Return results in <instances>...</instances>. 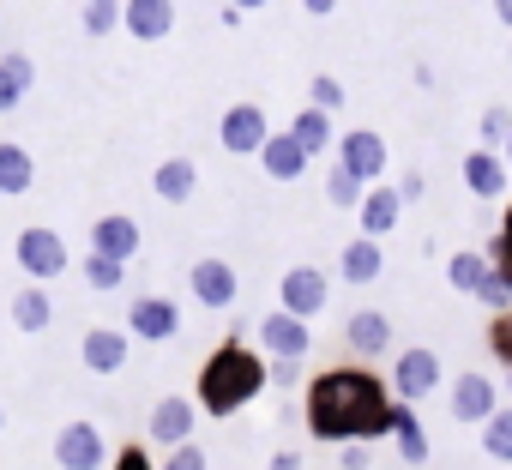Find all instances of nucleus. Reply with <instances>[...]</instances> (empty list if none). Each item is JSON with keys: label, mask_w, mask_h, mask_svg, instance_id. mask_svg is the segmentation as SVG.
<instances>
[{"label": "nucleus", "mask_w": 512, "mask_h": 470, "mask_svg": "<svg viewBox=\"0 0 512 470\" xmlns=\"http://www.w3.org/2000/svg\"><path fill=\"white\" fill-rule=\"evenodd\" d=\"M151 193H157L163 205H187V199L199 193V163H193V157H163V163L151 169Z\"/></svg>", "instance_id": "aec40b11"}, {"label": "nucleus", "mask_w": 512, "mask_h": 470, "mask_svg": "<svg viewBox=\"0 0 512 470\" xmlns=\"http://www.w3.org/2000/svg\"><path fill=\"white\" fill-rule=\"evenodd\" d=\"M19 272L31 278V284H55L67 266H73V254H67V242L49 229V223H31V229H19Z\"/></svg>", "instance_id": "7ed1b4c3"}, {"label": "nucleus", "mask_w": 512, "mask_h": 470, "mask_svg": "<svg viewBox=\"0 0 512 470\" xmlns=\"http://www.w3.org/2000/svg\"><path fill=\"white\" fill-rule=\"evenodd\" d=\"M139 248H145V229H139L127 211H109V217H97V223H91V254H103V260H121V266H127Z\"/></svg>", "instance_id": "4468645a"}, {"label": "nucleus", "mask_w": 512, "mask_h": 470, "mask_svg": "<svg viewBox=\"0 0 512 470\" xmlns=\"http://www.w3.org/2000/svg\"><path fill=\"white\" fill-rule=\"evenodd\" d=\"M482 452L494 464H512V404H500L488 422H482Z\"/></svg>", "instance_id": "c85d7f7f"}, {"label": "nucleus", "mask_w": 512, "mask_h": 470, "mask_svg": "<svg viewBox=\"0 0 512 470\" xmlns=\"http://www.w3.org/2000/svg\"><path fill=\"white\" fill-rule=\"evenodd\" d=\"M338 163L374 187V181L386 175V139H380L374 127H350V133H338Z\"/></svg>", "instance_id": "f8f14e48"}, {"label": "nucleus", "mask_w": 512, "mask_h": 470, "mask_svg": "<svg viewBox=\"0 0 512 470\" xmlns=\"http://www.w3.org/2000/svg\"><path fill=\"white\" fill-rule=\"evenodd\" d=\"M326 302H332V284H326V272H320V266H290V272L278 278V308H284V314L314 320Z\"/></svg>", "instance_id": "423d86ee"}, {"label": "nucleus", "mask_w": 512, "mask_h": 470, "mask_svg": "<svg viewBox=\"0 0 512 470\" xmlns=\"http://www.w3.org/2000/svg\"><path fill=\"white\" fill-rule=\"evenodd\" d=\"M476 302H482L488 314H506V308H512V284H506V278H500V272L488 266V278H482V290H476Z\"/></svg>", "instance_id": "c9c22d12"}, {"label": "nucleus", "mask_w": 512, "mask_h": 470, "mask_svg": "<svg viewBox=\"0 0 512 470\" xmlns=\"http://www.w3.org/2000/svg\"><path fill=\"white\" fill-rule=\"evenodd\" d=\"M272 470H302V452H272Z\"/></svg>", "instance_id": "c03bdc74"}, {"label": "nucleus", "mask_w": 512, "mask_h": 470, "mask_svg": "<svg viewBox=\"0 0 512 470\" xmlns=\"http://www.w3.org/2000/svg\"><path fill=\"white\" fill-rule=\"evenodd\" d=\"M506 392H512V368H506Z\"/></svg>", "instance_id": "09e8293b"}, {"label": "nucleus", "mask_w": 512, "mask_h": 470, "mask_svg": "<svg viewBox=\"0 0 512 470\" xmlns=\"http://www.w3.org/2000/svg\"><path fill=\"white\" fill-rule=\"evenodd\" d=\"M344 97H350V91L338 85V73H314V79H308V103H314V109L338 115V109H344Z\"/></svg>", "instance_id": "473e14b6"}, {"label": "nucleus", "mask_w": 512, "mask_h": 470, "mask_svg": "<svg viewBox=\"0 0 512 470\" xmlns=\"http://www.w3.org/2000/svg\"><path fill=\"white\" fill-rule=\"evenodd\" d=\"M266 386H272L266 356L253 350V344H241V338H223V344L199 362L193 404H199L205 416H235V410H247L253 398H260Z\"/></svg>", "instance_id": "f03ea898"}, {"label": "nucleus", "mask_w": 512, "mask_h": 470, "mask_svg": "<svg viewBox=\"0 0 512 470\" xmlns=\"http://www.w3.org/2000/svg\"><path fill=\"white\" fill-rule=\"evenodd\" d=\"M121 31L139 43H163L175 31V0H121Z\"/></svg>", "instance_id": "2eb2a0df"}, {"label": "nucleus", "mask_w": 512, "mask_h": 470, "mask_svg": "<svg viewBox=\"0 0 512 470\" xmlns=\"http://www.w3.org/2000/svg\"><path fill=\"white\" fill-rule=\"evenodd\" d=\"M145 434H151L157 446H181V440H193V398H157Z\"/></svg>", "instance_id": "5701e85b"}, {"label": "nucleus", "mask_w": 512, "mask_h": 470, "mask_svg": "<svg viewBox=\"0 0 512 470\" xmlns=\"http://www.w3.org/2000/svg\"><path fill=\"white\" fill-rule=\"evenodd\" d=\"M482 278H488V254H482V248H458V254L446 260V284H452L458 296H476Z\"/></svg>", "instance_id": "cd10ccee"}, {"label": "nucleus", "mask_w": 512, "mask_h": 470, "mask_svg": "<svg viewBox=\"0 0 512 470\" xmlns=\"http://www.w3.org/2000/svg\"><path fill=\"white\" fill-rule=\"evenodd\" d=\"M386 434H392V446H398L404 464H428V458H434L428 428L416 422V404H398V398H392V422H386Z\"/></svg>", "instance_id": "412c9836"}, {"label": "nucleus", "mask_w": 512, "mask_h": 470, "mask_svg": "<svg viewBox=\"0 0 512 470\" xmlns=\"http://www.w3.org/2000/svg\"><path fill=\"white\" fill-rule=\"evenodd\" d=\"M422 193H428V181H422V175H416V169H410V175H404V181H398V199H404V205H416V199H422Z\"/></svg>", "instance_id": "a19ab883"}, {"label": "nucleus", "mask_w": 512, "mask_h": 470, "mask_svg": "<svg viewBox=\"0 0 512 470\" xmlns=\"http://www.w3.org/2000/svg\"><path fill=\"white\" fill-rule=\"evenodd\" d=\"M187 284H193V302L199 308H235V296H241V272L229 266V260H193V272H187Z\"/></svg>", "instance_id": "1a4fd4ad"}, {"label": "nucleus", "mask_w": 512, "mask_h": 470, "mask_svg": "<svg viewBox=\"0 0 512 470\" xmlns=\"http://www.w3.org/2000/svg\"><path fill=\"white\" fill-rule=\"evenodd\" d=\"M302 13H314V19H332V13H338V0H302Z\"/></svg>", "instance_id": "37998d69"}, {"label": "nucleus", "mask_w": 512, "mask_h": 470, "mask_svg": "<svg viewBox=\"0 0 512 470\" xmlns=\"http://www.w3.org/2000/svg\"><path fill=\"white\" fill-rule=\"evenodd\" d=\"M266 139H272V121H266L260 103H229V109H223V121H217V145H223L229 157H260Z\"/></svg>", "instance_id": "39448f33"}, {"label": "nucleus", "mask_w": 512, "mask_h": 470, "mask_svg": "<svg viewBox=\"0 0 512 470\" xmlns=\"http://www.w3.org/2000/svg\"><path fill=\"white\" fill-rule=\"evenodd\" d=\"M308 350H314L308 320H296V314H284V308L260 320V356H266V362H308Z\"/></svg>", "instance_id": "0eeeda50"}, {"label": "nucleus", "mask_w": 512, "mask_h": 470, "mask_svg": "<svg viewBox=\"0 0 512 470\" xmlns=\"http://www.w3.org/2000/svg\"><path fill=\"white\" fill-rule=\"evenodd\" d=\"M266 374H272L278 386H290V380H302V362H266Z\"/></svg>", "instance_id": "79ce46f5"}, {"label": "nucleus", "mask_w": 512, "mask_h": 470, "mask_svg": "<svg viewBox=\"0 0 512 470\" xmlns=\"http://www.w3.org/2000/svg\"><path fill=\"white\" fill-rule=\"evenodd\" d=\"M115 470H157V464L145 458V446H121L115 452Z\"/></svg>", "instance_id": "ea45409f"}, {"label": "nucleus", "mask_w": 512, "mask_h": 470, "mask_svg": "<svg viewBox=\"0 0 512 470\" xmlns=\"http://www.w3.org/2000/svg\"><path fill=\"white\" fill-rule=\"evenodd\" d=\"M344 338H350V350H356L362 362H374V356H386V344H392V320H386L380 308H362V314L344 320Z\"/></svg>", "instance_id": "4be33fe9"}, {"label": "nucleus", "mask_w": 512, "mask_h": 470, "mask_svg": "<svg viewBox=\"0 0 512 470\" xmlns=\"http://www.w3.org/2000/svg\"><path fill=\"white\" fill-rule=\"evenodd\" d=\"M0 428H7V410H0Z\"/></svg>", "instance_id": "8fccbe9b"}, {"label": "nucleus", "mask_w": 512, "mask_h": 470, "mask_svg": "<svg viewBox=\"0 0 512 470\" xmlns=\"http://www.w3.org/2000/svg\"><path fill=\"white\" fill-rule=\"evenodd\" d=\"M398 217H404L398 187H368L362 205H356V223H362V235H374V242H386V235L398 229Z\"/></svg>", "instance_id": "6ab92c4d"}, {"label": "nucleus", "mask_w": 512, "mask_h": 470, "mask_svg": "<svg viewBox=\"0 0 512 470\" xmlns=\"http://www.w3.org/2000/svg\"><path fill=\"white\" fill-rule=\"evenodd\" d=\"M127 356H133V332H127V326H91V332L79 338V362H85L91 374H121Z\"/></svg>", "instance_id": "9b49d317"}, {"label": "nucleus", "mask_w": 512, "mask_h": 470, "mask_svg": "<svg viewBox=\"0 0 512 470\" xmlns=\"http://www.w3.org/2000/svg\"><path fill=\"white\" fill-rule=\"evenodd\" d=\"M163 470H211V464H205V452H199L193 440H181V446H169V458H163Z\"/></svg>", "instance_id": "4c0bfd02"}, {"label": "nucleus", "mask_w": 512, "mask_h": 470, "mask_svg": "<svg viewBox=\"0 0 512 470\" xmlns=\"http://www.w3.org/2000/svg\"><path fill=\"white\" fill-rule=\"evenodd\" d=\"M500 157H506V169H512V133H506V145H500Z\"/></svg>", "instance_id": "de8ad7c7"}, {"label": "nucleus", "mask_w": 512, "mask_h": 470, "mask_svg": "<svg viewBox=\"0 0 512 470\" xmlns=\"http://www.w3.org/2000/svg\"><path fill=\"white\" fill-rule=\"evenodd\" d=\"M446 404H452V416H458V422L482 428V422H488V416L500 410V380H488L482 368H470V374H458V380H452Z\"/></svg>", "instance_id": "6e6552de"}, {"label": "nucleus", "mask_w": 512, "mask_h": 470, "mask_svg": "<svg viewBox=\"0 0 512 470\" xmlns=\"http://www.w3.org/2000/svg\"><path fill=\"white\" fill-rule=\"evenodd\" d=\"M506 181H512V169H506V157H500V151H488V145L464 151V187H470L476 199H500V193H506Z\"/></svg>", "instance_id": "a211bd4d"}, {"label": "nucleus", "mask_w": 512, "mask_h": 470, "mask_svg": "<svg viewBox=\"0 0 512 470\" xmlns=\"http://www.w3.org/2000/svg\"><path fill=\"white\" fill-rule=\"evenodd\" d=\"M338 464H344V470H368V440H350V446H338Z\"/></svg>", "instance_id": "58836bf2"}, {"label": "nucleus", "mask_w": 512, "mask_h": 470, "mask_svg": "<svg viewBox=\"0 0 512 470\" xmlns=\"http://www.w3.org/2000/svg\"><path fill=\"white\" fill-rule=\"evenodd\" d=\"M488 350H494V362H500V368H512V308L488 320Z\"/></svg>", "instance_id": "e433bc0d"}, {"label": "nucleus", "mask_w": 512, "mask_h": 470, "mask_svg": "<svg viewBox=\"0 0 512 470\" xmlns=\"http://www.w3.org/2000/svg\"><path fill=\"white\" fill-rule=\"evenodd\" d=\"M37 187V157L13 139H0V199H19Z\"/></svg>", "instance_id": "b1692460"}, {"label": "nucleus", "mask_w": 512, "mask_h": 470, "mask_svg": "<svg viewBox=\"0 0 512 470\" xmlns=\"http://www.w3.org/2000/svg\"><path fill=\"white\" fill-rule=\"evenodd\" d=\"M488 7H494V19H500V25L512 31V0H488Z\"/></svg>", "instance_id": "a18cd8bd"}, {"label": "nucleus", "mask_w": 512, "mask_h": 470, "mask_svg": "<svg viewBox=\"0 0 512 470\" xmlns=\"http://www.w3.org/2000/svg\"><path fill=\"white\" fill-rule=\"evenodd\" d=\"M338 278L344 284H380L386 278V242H374V235H350L344 254H338Z\"/></svg>", "instance_id": "dca6fc26"}, {"label": "nucleus", "mask_w": 512, "mask_h": 470, "mask_svg": "<svg viewBox=\"0 0 512 470\" xmlns=\"http://www.w3.org/2000/svg\"><path fill=\"white\" fill-rule=\"evenodd\" d=\"M37 85V67L31 55H0V115H13L25 103V91Z\"/></svg>", "instance_id": "a878e982"}, {"label": "nucleus", "mask_w": 512, "mask_h": 470, "mask_svg": "<svg viewBox=\"0 0 512 470\" xmlns=\"http://www.w3.org/2000/svg\"><path fill=\"white\" fill-rule=\"evenodd\" d=\"M229 7H241V13H260V7H272V0H229Z\"/></svg>", "instance_id": "49530a36"}, {"label": "nucleus", "mask_w": 512, "mask_h": 470, "mask_svg": "<svg viewBox=\"0 0 512 470\" xmlns=\"http://www.w3.org/2000/svg\"><path fill=\"white\" fill-rule=\"evenodd\" d=\"M476 133H482V145H488V151H500V145H506V133H512V115H506L500 103H488V109H482V121H476Z\"/></svg>", "instance_id": "f704fd0d"}, {"label": "nucleus", "mask_w": 512, "mask_h": 470, "mask_svg": "<svg viewBox=\"0 0 512 470\" xmlns=\"http://www.w3.org/2000/svg\"><path fill=\"white\" fill-rule=\"evenodd\" d=\"M85 284H91V290H121V284H127V266H121V260L91 254V260H85Z\"/></svg>", "instance_id": "72a5a7b5"}, {"label": "nucleus", "mask_w": 512, "mask_h": 470, "mask_svg": "<svg viewBox=\"0 0 512 470\" xmlns=\"http://www.w3.org/2000/svg\"><path fill=\"white\" fill-rule=\"evenodd\" d=\"M308 163H314V157L296 145V133H290V127H284V133H272V139L260 145V169H266L272 181H284V187H290V181H302V175H308Z\"/></svg>", "instance_id": "f3484780"}, {"label": "nucleus", "mask_w": 512, "mask_h": 470, "mask_svg": "<svg viewBox=\"0 0 512 470\" xmlns=\"http://www.w3.org/2000/svg\"><path fill=\"white\" fill-rule=\"evenodd\" d=\"M290 133H296V145L308 151V157H320L326 145H338V115H326V109H296V121H290Z\"/></svg>", "instance_id": "393cba45"}, {"label": "nucleus", "mask_w": 512, "mask_h": 470, "mask_svg": "<svg viewBox=\"0 0 512 470\" xmlns=\"http://www.w3.org/2000/svg\"><path fill=\"white\" fill-rule=\"evenodd\" d=\"M79 25H85L91 37L121 31V0H85V7H79Z\"/></svg>", "instance_id": "7c9ffc66"}, {"label": "nucleus", "mask_w": 512, "mask_h": 470, "mask_svg": "<svg viewBox=\"0 0 512 470\" xmlns=\"http://www.w3.org/2000/svg\"><path fill=\"white\" fill-rule=\"evenodd\" d=\"M49 320H55L49 284H25V290L13 296V326H19V332H49Z\"/></svg>", "instance_id": "bb28decb"}, {"label": "nucleus", "mask_w": 512, "mask_h": 470, "mask_svg": "<svg viewBox=\"0 0 512 470\" xmlns=\"http://www.w3.org/2000/svg\"><path fill=\"white\" fill-rule=\"evenodd\" d=\"M446 380V368H440V356L428 350V344H410V350H398L392 356V398L398 404H422V398H434V386Z\"/></svg>", "instance_id": "20e7f679"}, {"label": "nucleus", "mask_w": 512, "mask_h": 470, "mask_svg": "<svg viewBox=\"0 0 512 470\" xmlns=\"http://www.w3.org/2000/svg\"><path fill=\"white\" fill-rule=\"evenodd\" d=\"M308 434L326 446H350V440H386L392 422V386L368 368V362H338L320 368L308 380Z\"/></svg>", "instance_id": "f257e3e1"}, {"label": "nucleus", "mask_w": 512, "mask_h": 470, "mask_svg": "<svg viewBox=\"0 0 512 470\" xmlns=\"http://www.w3.org/2000/svg\"><path fill=\"white\" fill-rule=\"evenodd\" d=\"M362 193H368V181H362V175H350L344 163H332V175H326V199H332L338 211H356V205H362Z\"/></svg>", "instance_id": "c756f323"}, {"label": "nucleus", "mask_w": 512, "mask_h": 470, "mask_svg": "<svg viewBox=\"0 0 512 470\" xmlns=\"http://www.w3.org/2000/svg\"><path fill=\"white\" fill-rule=\"evenodd\" d=\"M482 254H488V266L512 284V205H506V217H500V229H494V242H488Z\"/></svg>", "instance_id": "2f4dec72"}, {"label": "nucleus", "mask_w": 512, "mask_h": 470, "mask_svg": "<svg viewBox=\"0 0 512 470\" xmlns=\"http://www.w3.org/2000/svg\"><path fill=\"white\" fill-rule=\"evenodd\" d=\"M127 332L145 338V344H169V338L181 332V308H175L169 296H133V308H127Z\"/></svg>", "instance_id": "ddd939ff"}, {"label": "nucleus", "mask_w": 512, "mask_h": 470, "mask_svg": "<svg viewBox=\"0 0 512 470\" xmlns=\"http://www.w3.org/2000/svg\"><path fill=\"white\" fill-rule=\"evenodd\" d=\"M103 458H109V440H103L97 422H67L55 434V464L61 470H103Z\"/></svg>", "instance_id": "9d476101"}]
</instances>
